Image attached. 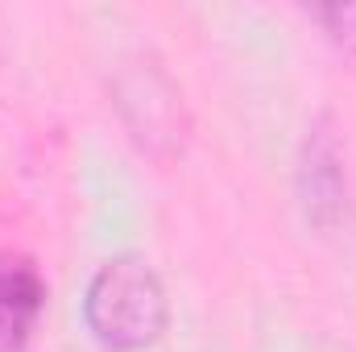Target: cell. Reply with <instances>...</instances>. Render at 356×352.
<instances>
[{"label": "cell", "instance_id": "obj_1", "mask_svg": "<svg viewBox=\"0 0 356 352\" xmlns=\"http://www.w3.org/2000/svg\"><path fill=\"white\" fill-rule=\"evenodd\" d=\"M88 332L112 352H141L162 340L170 298L158 269L141 257H112L91 273L83 290Z\"/></svg>", "mask_w": 356, "mask_h": 352}, {"label": "cell", "instance_id": "obj_2", "mask_svg": "<svg viewBox=\"0 0 356 352\" xmlns=\"http://www.w3.org/2000/svg\"><path fill=\"white\" fill-rule=\"evenodd\" d=\"M116 104L141 150L158 158L182 150V95L162 75V67H129L116 83Z\"/></svg>", "mask_w": 356, "mask_h": 352}, {"label": "cell", "instance_id": "obj_3", "mask_svg": "<svg viewBox=\"0 0 356 352\" xmlns=\"http://www.w3.org/2000/svg\"><path fill=\"white\" fill-rule=\"evenodd\" d=\"M298 199L315 228H332L344 216V166L327 120H315L298 158Z\"/></svg>", "mask_w": 356, "mask_h": 352}, {"label": "cell", "instance_id": "obj_4", "mask_svg": "<svg viewBox=\"0 0 356 352\" xmlns=\"http://www.w3.org/2000/svg\"><path fill=\"white\" fill-rule=\"evenodd\" d=\"M46 307V278L21 253H0V349H21Z\"/></svg>", "mask_w": 356, "mask_h": 352}, {"label": "cell", "instance_id": "obj_5", "mask_svg": "<svg viewBox=\"0 0 356 352\" xmlns=\"http://www.w3.org/2000/svg\"><path fill=\"white\" fill-rule=\"evenodd\" d=\"M311 17L327 29V38L344 54H356V4H319L311 8Z\"/></svg>", "mask_w": 356, "mask_h": 352}]
</instances>
